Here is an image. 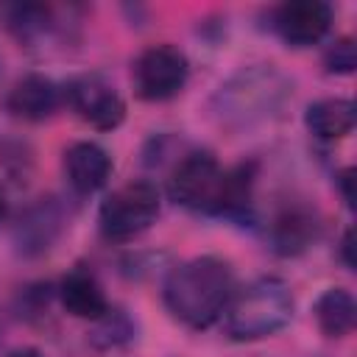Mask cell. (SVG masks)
<instances>
[{"label":"cell","instance_id":"1","mask_svg":"<svg viewBox=\"0 0 357 357\" xmlns=\"http://www.w3.org/2000/svg\"><path fill=\"white\" fill-rule=\"evenodd\" d=\"M254 167H220L209 151L187 153L170 173L167 192L170 198L192 212L243 218L251 206Z\"/></svg>","mask_w":357,"mask_h":357},{"label":"cell","instance_id":"2","mask_svg":"<svg viewBox=\"0 0 357 357\" xmlns=\"http://www.w3.org/2000/svg\"><path fill=\"white\" fill-rule=\"evenodd\" d=\"M231 265L220 257H195L170 271L162 287L165 307L190 329L212 326L234 296Z\"/></svg>","mask_w":357,"mask_h":357},{"label":"cell","instance_id":"3","mask_svg":"<svg viewBox=\"0 0 357 357\" xmlns=\"http://www.w3.org/2000/svg\"><path fill=\"white\" fill-rule=\"evenodd\" d=\"M223 329L231 340H262L284 329L293 318V293L276 276H259L234 290L223 310Z\"/></svg>","mask_w":357,"mask_h":357},{"label":"cell","instance_id":"4","mask_svg":"<svg viewBox=\"0 0 357 357\" xmlns=\"http://www.w3.org/2000/svg\"><path fill=\"white\" fill-rule=\"evenodd\" d=\"M159 209H162V195L156 184L142 178L128 181L117 187L112 195H106V201L100 204V212H98L100 234L114 243L134 240L156 223Z\"/></svg>","mask_w":357,"mask_h":357},{"label":"cell","instance_id":"5","mask_svg":"<svg viewBox=\"0 0 357 357\" xmlns=\"http://www.w3.org/2000/svg\"><path fill=\"white\" fill-rule=\"evenodd\" d=\"M190 78V61L176 45H151L145 47L131 67L134 92L142 100H167L184 89Z\"/></svg>","mask_w":357,"mask_h":357},{"label":"cell","instance_id":"6","mask_svg":"<svg viewBox=\"0 0 357 357\" xmlns=\"http://www.w3.org/2000/svg\"><path fill=\"white\" fill-rule=\"evenodd\" d=\"M287 95V84L276 70H248L231 78L226 86H220L218 100H220V114L240 117V120H254L271 112L282 98Z\"/></svg>","mask_w":357,"mask_h":357},{"label":"cell","instance_id":"7","mask_svg":"<svg viewBox=\"0 0 357 357\" xmlns=\"http://www.w3.org/2000/svg\"><path fill=\"white\" fill-rule=\"evenodd\" d=\"M64 100L70 109L98 131H112L126 120V100L98 73H84L67 81Z\"/></svg>","mask_w":357,"mask_h":357},{"label":"cell","instance_id":"8","mask_svg":"<svg viewBox=\"0 0 357 357\" xmlns=\"http://www.w3.org/2000/svg\"><path fill=\"white\" fill-rule=\"evenodd\" d=\"M329 25H332V8L321 0L282 3L273 11L276 33L293 47H307V45L321 42L326 36Z\"/></svg>","mask_w":357,"mask_h":357},{"label":"cell","instance_id":"9","mask_svg":"<svg viewBox=\"0 0 357 357\" xmlns=\"http://www.w3.org/2000/svg\"><path fill=\"white\" fill-rule=\"evenodd\" d=\"M64 226V212H61V204L53 201V198H36L33 204H28L17 223H14V243H17V251L25 254V257H39L45 254L53 240L59 237Z\"/></svg>","mask_w":357,"mask_h":357},{"label":"cell","instance_id":"10","mask_svg":"<svg viewBox=\"0 0 357 357\" xmlns=\"http://www.w3.org/2000/svg\"><path fill=\"white\" fill-rule=\"evenodd\" d=\"M61 98H64V89L53 78L28 73L20 81H14V86L8 89L6 109L14 117L39 123V120H47L50 114H56V109L61 106Z\"/></svg>","mask_w":357,"mask_h":357},{"label":"cell","instance_id":"11","mask_svg":"<svg viewBox=\"0 0 357 357\" xmlns=\"http://www.w3.org/2000/svg\"><path fill=\"white\" fill-rule=\"evenodd\" d=\"M64 176L78 195H92L109 181L112 159L98 142H73L64 151Z\"/></svg>","mask_w":357,"mask_h":357},{"label":"cell","instance_id":"12","mask_svg":"<svg viewBox=\"0 0 357 357\" xmlns=\"http://www.w3.org/2000/svg\"><path fill=\"white\" fill-rule=\"evenodd\" d=\"M318 215L304 204L282 206L268 223V240L279 254H298L318 237Z\"/></svg>","mask_w":357,"mask_h":357},{"label":"cell","instance_id":"13","mask_svg":"<svg viewBox=\"0 0 357 357\" xmlns=\"http://www.w3.org/2000/svg\"><path fill=\"white\" fill-rule=\"evenodd\" d=\"M59 298L61 307L75 315V318H86V321H98L109 312V301L106 293L98 282V276L86 268V265H75L59 284Z\"/></svg>","mask_w":357,"mask_h":357},{"label":"cell","instance_id":"14","mask_svg":"<svg viewBox=\"0 0 357 357\" xmlns=\"http://www.w3.org/2000/svg\"><path fill=\"white\" fill-rule=\"evenodd\" d=\"M354 123H357V109L349 98H324L310 103L304 112L307 131L324 142L343 139L346 134H351Z\"/></svg>","mask_w":357,"mask_h":357},{"label":"cell","instance_id":"15","mask_svg":"<svg viewBox=\"0 0 357 357\" xmlns=\"http://www.w3.org/2000/svg\"><path fill=\"white\" fill-rule=\"evenodd\" d=\"M315 321H318V329L326 335V337H343L354 329V321H357V304H354V296L343 287H329L318 296L315 301Z\"/></svg>","mask_w":357,"mask_h":357},{"label":"cell","instance_id":"16","mask_svg":"<svg viewBox=\"0 0 357 357\" xmlns=\"http://www.w3.org/2000/svg\"><path fill=\"white\" fill-rule=\"evenodd\" d=\"M92 343L100 346V349H112V346H120L131 337V321L117 312V310H109L103 318L95 321V329L89 332Z\"/></svg>","mask_w":357,"mask_h":357},{"label":"cell","instance_id":"17","mask_svg":"<svg viewBox=\"0 0 357 357\" xmlns=\"http://www.w3.org/2000/svg\"><path fill=\"white\" fill-rule=\"evenodd\" d=\"M47 25H50V11L45 6H17L11 11V31L25 42L42 36Z\"/></svg>","mask_w":357,"mask_h":357},{"label":"cell","instance_id":"18","mask_svg":"<svg viewBox=\"0 0 357 357\" xmlns=\"http://www.w3.org/2000/svg\"><path fill=\"white\" fill-rule=\"evenodd\" d=\"M324 67H326L329 73H340V75L351 73V70L357 67V50H354V42H351L349 36L335 39V42L326 47V53H324Z\"/></svg>","mask_w":357,"mask_h":357},{"label":"cell","instance_id":"19","mask_svg":"<svg viewBox=\"0 0 357 357\" xmlns=\"http://www.w3.org/2000/svg\"><path fill=\"white\" fill-rule=\"evenodd\" d=\"M340 254H343L346 268H354V259H351V229H346V234L340 240Z\"/></svg>","mask_w":357,"mask_h":357},{"label":"cell","instance_id":"20","mask_svg":"<svg viewBox=\"0 0 357 357\" xmlns=\"http://www.w3.org/2000/svg\"><path fill=\"white\" fill-rule=\"evenodd\" d=\"M337 181H340V187H343V198H346V204L351 206V204H354V201H351V198H354V195H351V170H343Z\"/></svg>","mask_w":357,"mask_h":357},{"label":"cell","instance_id":"21","mask_svg":"<svg viewBox=\"0 0 357 357\" xmlns=\"http://www.w3.org/2000/svg\"><path fill=\"white\" fill-rule=\"evenodd\" d=\"M8 357H42V351H39V349H33V346H25V349H17V351H11Z\"/></svg>","mask_w":357,"mask_h":357},{"label":"cell","instance_id":"22","mask_svg":"<svg viewBox=\"0 0 357 357\" xmlns=\"http://www.w3.org/2000/svg\"><path fill=\"white\" fill-rule=\"evenodd\" d=\"M6 215H8V195H6V190L0 187V223L6 220Z\"/></svg>","mask_w":357,"mask_h":357}]
</instances>
